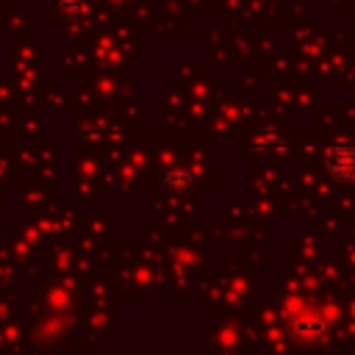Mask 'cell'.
<instances>
[{
	"label": "cell",
	"instance_id": "1",
	"mask_svg": "<svg viewBox=\"0 0 355 355\" xmlns=\"http://www.w3.org/2000/svg\"><path fill=\"white\" fill-rule=\"evenodd\" d=\"M324 166L336 180L352 183L355 180V141L347 136L336 139L324 153Z\"/></svg>",
	"mask_w": 355,
	"mask_h": 355
},
{
	"label": "cell",
	"instance_id": "2",
	"mask_svg": "<svg viewBox=\"0 0 355 355\" xmlns=\"http://www.w3.org/2000/svg\"><path fill=\"white\" fill-rule=\"evenodd\" d=\"M161 183H164L166 194H172V197H186V194L194 191V186H197V175H194V169L186 166V164H172V166L164 172Z\"/></svg>",
	"mask_w": 355,
	"mask_h": 355
},
{
	"label": "cell",
	"instance_id": "3",
	"mask_svg": "<svg viewBox=\"0 0 355 355\" xmlns=\"http://www.w3.org/2000/svg\"><path fill=\"white\" fill-rule=\"evenodd\" d=\"M324 330H327L324 319L316 316L313 311H308V313H302L300 319H294V333H297V338H302V341H319V338H324Z\"/></svg>",
	"mask_w": 355,
	"mask_h": 355
},
{
	"label": "cell",
	"instance_id": "4",
	"mask_svg": "<svg viewBox=\"0 0 355 355\" xmlns=\"http://www.w3.org/2000/svg\"><path fill=\"white\" fill-rule=\"evenodd\" d=\"M55 11H58L61 19H67V22H78V19L86 17L89 3H86V0H58V3H55Z\"/></svg>",
	"mask_w": 355,
	"mask_h": 355
},
{
	"label": "cell",
	"instance_id": "5",
	"mask_svg": "<svg viewBox=\"0 0 355 355\" xmlns=\"http://www.w3.org/2000/svg\"><path fill=\"white\" fill-rule=\"evenodd\" d=\"M255 144H258V147H266V150H277V147H280V139H277L272 130H263V133L255 139Z\"/></svg>",
	"mask_w": 355,
	"mask_h": 355
}]
</instances>
